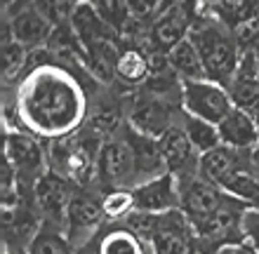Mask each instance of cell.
I'll list each match as a JSON object with an SVG mask.
<instances>
[{
    "label": "cell",
    "mask_w": 259,
    "mask_h": 254,
    "mask_svg": "<svg viewBox=\"0 0 259 254\" xmlns=\"http://www.w3.org/2000/svg\"><path fill=\"white\" fill-rule=\"evenodd\" d=\"M90 87L104 85L90 83L75 71L59 64L48 47L31 55L26 76L10 92L21 130L33 132L42 141L68 137L88 123L90 118Z\"/></svg>",
    "instance_id": "cell-1"
},
{
    "label": "cell",
    "mask_w": 259,
    "mask_h": 254,
    "mask_svg": "<svg viewBox=\"0 0 259 254\" xmlns=\"http://www.w3.org/2000/svg\"><path fill=\"white\" fill-rule=\"evenodd\" d=\"M189 40L196 45V49L203 57L207 78L226 87L243 57V49L233 31L214 14L200 12V17L193 21L191 31H189Z\"/></svg>",
    "instance_id": "cell-2"
},
{
    "label": "cell",
    "mask_w": 259,
    "mask_h": 254,
    "mask_svg": "<svg viewBox=\"0 0 259 254\" xmlns=\"http://www.w3.org/2000/svg\"><path fill=\"white\" fill-rule=\"evenodd\" d=\"M125 116L127 125H132L137 132L160 139L172 125H177L184 118V106L137 87L125 94Z\"/></svg>",
    "instance_id": "cell-3"
},
{
    "label": "cell",
    "mask_w": 259,
    "mask_h": 254,
    "mask_svg": "<svg viewBox=\"0 0 259 254\" xmlns=\"http://www.w3.org/2000/svg\"><path fill=\"white\" fill-rule=\"evenodd\" d=\"M106 221L109 219L104 214L102 193L92 191V188L75 186L73 198H71L68 210H66V221H64V233L71 240V245L75 249L85 247L99 233V228Z\"/></svg>",
    "instance_id": "cell-4"
},
{
    "label": "cell",
    "mask_w": 259,
    "mask_h": 254,
    "mask_svg": "<svg viewBox=\"0 0 259 254\" xmlns=\"http://www.w3.org/2000/svg\"><path fill=\"white\" fill-rule=\"evenodd\" d=\"M5 156L7 165L26 186H35V181L50 170L45 141L28 130H5Z\"/></svg>",
    "instance_id": "cell-5"
},
{
    "label": "cell",
    "mask_w": 259,
    "mask_h": 254,
    "mask_svg": "<svg viewBox=\"0 0 259 254\" xmlns=\"http://www.w3.org/2000/svg\"><path fill=\"white\" fill-rule=\"evenodd\" d=\"M97 174H99V191L102 195L111 188H132L135 177V156L125 132H116L106 137L99 158H97Z\"/></svg>",
    "instance_id": "cell-6"
},
{
    "label": "cell",
    "mask_w": 259,
    "mask_h": 254,
    "mask_svg": "<svg viewBox=\"0 0 259 254\" xmlns=\"http://www.w3.org/2000/svg\"><path fill=\"white\" fill-rule=\"evenodd\" d=\"M182 106H184L186 113L205 118V120L219 125L233 111L236 104H233L229 89L222 83H214L210 78H203V80H189V83H184Z\"/></svg>",
    "instance_id": "cell-7"
},
{
    "label": "cell",
    "mask_w": 259,
    "mask_h": 254,
    "mask_svg": "<svg viewBox=\"0 0 259 254\" xmlns=\"http://www.w3.org/2000/svg\"><path fill=\"white\" fill-rule=\"evenodd\" d=\"M75 184L71 179L48 170L33 186V200L35 207L42 217V224L57 226L64 231V221H66L68 202L73 198Z\"/></svg>",
    "instance_id": "cell-8"
},
{
    "label": "cell",
    "mask_w": 259,
    "mask_h": 254,
    "mask_svg": "<svg viewBox=\"0 0 259 254\" xmlns=\"http://www.w3.org/2000/svg\"><path fill=\"white\" fill-rule=\"evenodd\" d=\"M78 254H153V247L127 221H106Z\"/></svg>",
    "instance_id": "cell-9"
},
{
    "label": "cell",
    "mask_w": 259,
    "mask_h": 254,
    "mask_svg": "<svg viewBox=\"0 0 259 254\" xmlns=\"http://www.w3.org/2000/svg\"><path fill=\"white\" fill-rule=\"evenodd\" d=\"M132 195H135V212L165 214L182 207L179 179L172 172H163L158 177L132 186Z\"/></svg>",
    "instance_id": "cell-10"
},
{
    "label": "cell",
    "mask_w": 259,
    "mask_h": 254,
    "mask_svg": "<svg viewBox=\"0 0 259 254\" xmlns=\"http://www.w3.org/2000/svg\"><path fill=\"white\" fill-rule=\"evenodd\" d=\"M158 141H160V151H163L167 172H172L179 181L189 177H196L198 167H200V153L189 141L182 120L177 125H172Z\"/></svg>",
    "instance_id": "cell-11"
},
{
    "label": "cell",
    "mask_w": 259,
    "mask_h": 254,
    "mask_svg": "<svg viewBox=\"0 0 259 254\" xmlns=\"http://www.w3.org/2000/svg\"><path fill=\"white\" fill-rule=\"evenodd\" d=\"M123 132L127 137L130 146H132V156H135V177H137L135 186L146 181V179H153L158 174L167 172L163 151H160V141L156 137L137 132L132 125H125Z\"/></svg>",
    "instance_id": "cell-12"
},
{
    "label": "cell",
    "mask_w": 259,
    "mask_h": 254,
    "mask_svg": "<svg viewBox=\"0 0 259 254\" xmlns=\"http://www.w3.org/2000/svg\"><path fill=\"white\" fill-rule=\"evenodd\" d=\"M226 89L240 109H252L259 101V47L243 52Z\"/></svg>",
    "instance_id": "cell-13"
},
{
    "label": "cell",
    "mask_w": 259,
    "mask_h": 254,
    "mask_svg": "<svg viewBox=\"0 0 259 254\" xmlns=\"http://www.w3.org/2000/svg\"><path fill=\"white\" fill-rule=\"evenodd\" d=\"M3 17H5V21L10 24V28H12L14 38H17L21 45H26L31 52L48 47L50 35H52L55 26H52L48 19H42L33 7H21L17 12L3 14Z\"/></svg>",
    "instance_id": "cell-14"
},
{
    "label": "cell",
    "mask_w": 259,
    "mask_h": 254,
    "mask_svg": "<svg viewBox=\"0 0 259 254\" xmlns=\"http://www.w3.org/2000/svg\"><path fill=\"white\" fill-rule=\"evenodd\" d=\"M153 73V55L139 45L123 42V49L116 62V83L123 89L142 87Z\"/></svg>",
    "instance_id": "cell-15"
},
{
    "label": "cell",
    "mask_w": 259,
    "mask_h": 254,
    "mask_svg": "<svg viewBox=\"0 0 259 254\" xmlns=\"http://www.w3.org/2000/svg\"><path fill=\"white\" fill-rule=\"evenodd\" d=\"M219 137L222 144L240 148V151H254L259 146V125L250 116V111L233 106V111L219 123Z\"/></svg>",
    "instance_id": "cell-16"
},
{
    "label": "cell",
    "mask_w": 259,
    "mask_h": 254,
    "mask_svg": "<svg viewBox=\"0 0 259 254\" xmlns=\"http://www.w3.org/2000/svg\"><path fill=\"white\" fill-rule=\"evenodd\" d=\"M247 163H252V151H240V148H231V146L222 144L200 156L198 174L205 177L207 181H212V184H219L229 172L238 170Z\"/></svg>",
    "instance_id": "cell-17"
},
{
    "label": "cell",
    "mask_w": 259,
    "mask_h": 254,
    "mask_svg": "<svg viewBox=\"0 0 259 254\" xmlns=\"http://www.w3.org/2000/svg\"><path fill=\"white\" fill-rule=\"evenodd\" d=\"M31 55L33 52L14 38L12 28L5 21V26H3V85L5 89L14 87L26 76L28 66H31Z\"/></svg>",
    "instance_id": "cell-18"
},
{
    "label": "cell",
    "mask_w": 259,
    "mask_h": 254,
    "mask_svg": "<svg viewBox=\"0 0 259 254\" xmlns=\"http://www.w3.org/2000/svg\"><path fill=\"white\" fill-rule=\"evenodd\" d=\"M71 24H73L75 33L80 38L82 47H92L97 42L111 40V38H123L113 26H109L106 21L97 14V10L90 3H82L73 10V17H71Z\"/></svg>",
    "instance_id": "cell-19"
},
{
    "label": "cell",
    "mask_w": 259,
    "mask_h": 254,
    "mask_svg": "<svg viewBox=\"0 0 259 254\" xmlns=\"http://www.w3.org/2000/svg\"><path fill=\"white\" fill-rule=\"evenodd\" d=\"M217 186L224 193H229L231 198L240 200L245 207L259 210V177H257V172L252 170V163L229 172Z\"/></svg>",
    "instance_id": "cell-20"
},
{
    "label": "cell",
    "mask_w": 259,
    "mask_h": 254,
    "mask_svg": "<svg viewBox=\"0 0 259 254\" xmlns=\"http://www.w3.org/2000/svg\"><path fill=\"white\" fill-rule=\"evenodd\" d=\"M167 64H170V69L177 73L184 83H189V80H203V78H207V71H205V64H203V57H200V52L196 49V45H193L189 38L186 40H182L179 45H175V47L167 52Z\"/></svg>",
    "instance_id": "cell-21"
},
{
    "label": "cell",
    "mask_w": 259,
    "mask_h": 254,
    "mask_svg": "<svg viewBox=\"0 0 259 254\" xmlns=\"http://www.w3.org/2000/svg\"><path fill=\"white\" fill-rule=\"evenodd\" d=\"M182 125H184V132H186V137H189V141H191L193 148H196L200 156L212 151V148H217V146H222L217 123H210V120H205V118L191 116V113L184 111Z\"/></svg>",
    "instance_id": "cell-22"
},
{
    "label": "cell",
    "mask_w": 259,
    "mask_h": 254,
    "mask_svg": "<svg viewBox=\"0 0 259 254\" xmlns=\"http://www.w3.org/2000/svg\"><path fill=\"white\" fill-rule=\"evenodd\" d=\"M26 249L28 254H78V249L71 245L62 228L50 226V224H42Z\"/></svg>",
    "instance_id": "cell-23"
},
{
    "label": "cell",
    "mask_w": 259,
    "mask_h": 254,
    "mask_svg": "<svg viewBox=\"0 0 259 254\" xmlns=\"http://www.w3.org/2000/svg\"><path fill=\"white\" fill-rule=\"evenodd\" d=\"M203 12L214 14L229 28H233L243 21L259 17V0H222V3H217L210 10H203Z\"/></svg>",
    "instance_id": "cell-24"
},
{
    "label": "cell",
    "mask_w": 259,
    "mask_h": 254,
    "mask_svg": "<svg viewBox=\"0 0 259 254\" xmlns=\"http://www.w3.org/2000/svg\"><path fill=\"white\" fill-rule=\"evenodd\" d=\"M90 5L97 10V14L102 17L109 26H113L120 35L130 28V24L135 21V14L130 10L127 0H88Z\"/></svg>",
    "instance_id": "cell-25"
},
{
    "label": "cell",
    "mask_w": 259,
    "mask_h": 254,
    "mask_svg": "<svg viewBox=\"0 0 259 254\" xmlns=\"http://www.w3.org/2000/svg\"><path fill=\"white\" fill-rule=\"evenodd\" d=\"M104 214L109 221H125L135 212V195L132 188H111L102 195Z\"/></svg>",
    "instance_id": "cell-26"
},
{
    "label": "cell",
    "mask_w": 259,
    "mask_h": 254,
    "mask_svg": "<svg viewBox=\"0 0 259 254\" xmlns=\"http://www.w3.org/2000/svg\"><path fill=\"white\" fill-rule=\"evenodd\" d=\"M28 7H33L42 19H48L52 26H62L66 21H71L75 7L71 5V0H33Z\"/></svg>",
    "instance_id": "cell-27"
},
{
    "label": "cell",
    "mask_w": 259,
    "mask_h": 254,
    "mask_svg": "<svg viewBox=\"0 0 259 254\" xmlns=\"http://www.w3.org/2000/svg\"><path fill=\"white\" fill-rule=\"evenodd\" d=\"M243 240L254 254H259V210L247 207L243 214Z\"/></svg>",
    "instance_id": "cell-28"
},
{
    "label": "cell",
    "mask_w": 259,
    "mask_h": 254,
    "mask_svg": "<svg viewBox=\"0 0 259 254\" xmlns=\"http://www.w3.org/2000/svg\"><path fill=\"white\" fill-rule=\"evenodd\" d=\"M233 254H254V252L243 242V245H236V247H233Z\"/></svg>",
    "instance_id": "cell-29"
},
{
    "label": "cell",
    "mask_w": 259,
    "mask_h": 254,
    "mask_svg": "<svg viewBox=\"0 0 259 254\" xmlns=\"http://www.w3.org/2000/svg\"><path fill=\"white\" fill-rule=\"evenodd\" d=\"M252 170L257 172V177H259V146L252 151Z\"/></svg>",
    "instance_id": "cell-30"
},
{
    "label": "cell",
    "mask_w": 259,
    "mask_h": 254,
    "mask_svg": "<svg viewBox=\"0 0 259 254\" xmlns=\"http://www.w3.org/2000/svg\"><path fill=\"white\" fill-rule=\"evenodd\" d=\"M3 254H28V249L26 247H14V249L3 247Z\"/></svg>",
    "instance_id": "cell-31"
},
{
    "label": "cell",
    "mask_w": 259,
    "mask_h": 254,
    "mask_svg": "<svg viewBox=\"0 0 259 254\" xmlns=\"http://www.w3.org/2000/svg\"><path fill=\"white\" fill-rule=\"evenodd\" d=\"M217 3H222V0H200V5H203V10H210V7H214Z\"/></svg>",
    "instance_id": "cell-32"
},
{
    "label": "cell",
    "mask_w": 259,
    "mask_h": 254,
    "mask_svg": "<svg viewBox=\"0 0 259 254\" xmlns=\"http://www.w3.org/2000/svg\"><path fill=\"white\" fill-rule=\"evenodd\" d=\"M233 247H236V245H229V247H224V249H219L217 254H233Z\"/></svg>",
    "instance_id": "cell-33"
},
{
    "label": "cell",
    "mask_w": 259,
    "mask_h": 254,
    "mask_svg": "<svg viewBox=\"0 0 259 254\" xmlns=\"http://www.w3.org/2000/svg\"><path fill=\"white\" fill-rule=\"evenodd\" d=\"M82 3H88V0H71V5H73V7H78V5H82Z\"/></svg>",
    "instance_id": "cell-34"
}]
</instances>
